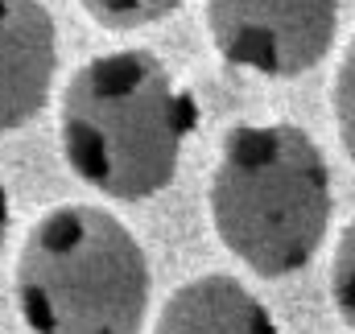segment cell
<instances>
[{"label": "cell", "mask_w": 355, "mask_h": 334, "mask_svg": "<svg viewBox=\"0 0 355 334\" xmlns=\"http://www.w3.org/2000/svg\"><path fill=\"white\" fill-rule=\"evenodd\" d=\"M198 112L149 50H112L83 62L62 91V157L91 190L141 202L166 190Z\"/></svg>", "instance_id": "6da1fadb"}, {"label": "cell", "mask_w": 355, "mask_h": 334, "mask_svg": "<svg viewBox=\"0 0 355 334\" xmlns=\"http://www.w3.org/2000/svg\"><path fill=\"white\" fill-rule=\"evenodd\" d=\"M211 223L257 276H289L314 260L331 227V169L293 124H240L211 173Z\"/></svg>", "instance_id": "7a4b0ae2"}, {"label": "cell", "mask_w": 355, "mask_h": 334, "mask_svg": "<svg viewBox=\"0 0 355 334\" xmlns=\"http://www.w3.org/2000/svg\"><path fill=\"white\" fill-rule=\"evenodd\" d=\"M17 310L33 334H137L149 314L145 248L103 206H54L21 248Z\"/></svg>", "instance_id": "3957f363"}, {"label": "cell", "mask_w": 355, "mask_h": 334, "mask_svg": "<svg viewBox=\"0 0 355 334\" xmlns=\"http://www.w3.org/2000/svg\"><path fill=\"white\" fill-rule=\"evenodd\" d=\"M207 29L232 67L302 79L335 46L339 0H207Z\"/></svg>", "instance_id": "277c9868"}, {"label": "cell", "mask_w": 355, "mask_h": 334, "mask_svg": "<svg viewBox=\"0 0 355 334\" xmlns=\"http://www.w3.org/2000/svg\"><path fill=\"white\" fill-rule=\"evenodd\" d=\"M58 75V29L42 0H0V132L29 124Z\"/></svg>", "instance_id": "5b68a950"}, {"label": "cell", "mask_w": 355, "mask_h": 334, "mask_svg": "<svg viewBox=\"0 0 355 334\" xmlns=\"http://www.w3.org/2000/svg\"><path fill=\"white\" fill-rule=\"evenodd\" d=\"M153 334H281L272 314L236 276H198L174 289Z\"/></svg>", "instance_id": "8992f818"}, {"label": "cell", "mask_w": 355, "mask_h": 334, "mask_svg": "<svg viewBox=\"0 0 355 334\" xmlns=\"http://www.w3.org/2000/svg\"><path fill=\"white\" fill-rule=\"evenodd\" d=\"M79 4L103 29H141V25L166 21L182 0H79Z\"/></svg>", "instance_id": "52a82bcc"}, {"label": "cell", "mask_w": 355, "mask_h": 334, "mask_svg": "<svg viewBox=\"0 0 355 334\" xmlns=\"http://www.w3.org/2000/svg\"><path fill=\"white\" fill-rule=\"evenodd\" d=\"M331 297L339 318L355 331V219L347 223V231L339 236L335 248V264H331Z\"/></svg>", "instance_id": "ba28073f"}, {"label": "cell", "mask_w": 355, "mask_h": 334, "mask_svg": "<svg viewBox=\"0 0 355 334\" xmlns=\"http://www.w3.org/2000/svg\"><path fill=\"white\" fill-rule=\"evenodd\" d=\"M335 124H339V141H343L347 157L355 161V37L339 62V75H335Z\"/></svg>", "instance_id": "9c48e42d"}, {"label": "cell", "mask_w": 355, "mask_h": 334, "mask_svg": "<svg viewBox=\"0 0 355 334\" xmlns=\"http://www.w3.org/2000/svg\"><path fill=\"white\" fill-rule=\"evenodd\" d=\"M4 236H8V190L0 182V248H4Z\"/></svg>", "instance_id": "30bf717a"}]
</instances>
